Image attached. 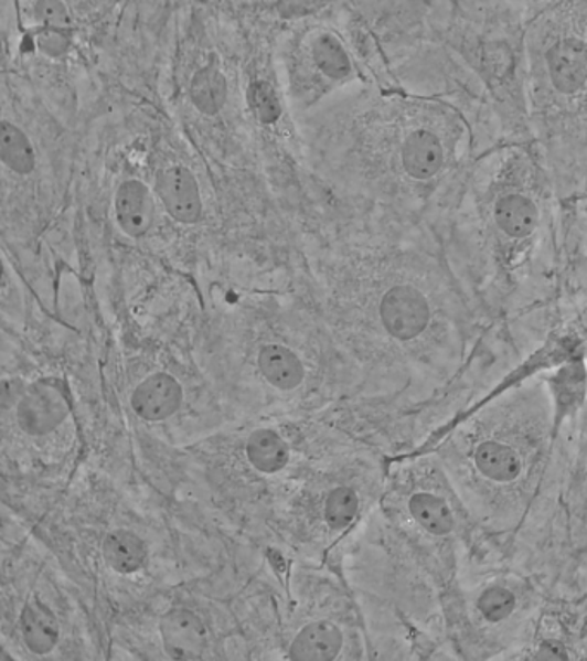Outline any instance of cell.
Here are the masks:
<instances>
[{
	"label": "cell",
	"instance_id": "23",
	"mask_svg": "<svg viewBox=\"0 0 587 661\" xmlns=\"http://www.w3.org/2000/svg\"><path fill=\"white\" fill-rule=\"evenodd\" d=\"M247 100L255 118L259 119L263 125H275L281 118V103H279L275 86L270 83H252L247 92Z\"/></svg>",
	"mask_w": 587,
	"mask_h": 661
},
{
	"label": "cell",
	"instance_id": "18",
	"mask_svg": "<svg viewBox=\"0 0 587 661\" xmlns=\"http://www.w3.org/2000/svg\"><path fill=\"white\" fill-rule=\"evenodd\" d=\"M408 512L424 531L433 536H447L455 525L453 512L445 498L433 493H415L408 500Z\"/></svg>",
	"mask_w": 587,
	"mask_h": 661
},
{
	"label": "cell",
	"instance_id": "9",
	"mask_svg": "<svg viewBox=\"0 0 587 661\" xmlns=\"http://www.w3.org/2000/svg\"><path fill=\"white\" fill-rule=\"evenodd\" d=\"M476 470L485 481L509 484L517 481L524 470V458L517 448L500 439H485L472 451Z\"/></svg>",
	"mask_w": 587,
	"mask_h": 661
},
{
	"label": "cell",
	"instance_id": "12",
	"mask_svg": "<svg viewBox=\"0 0 587 661\" xmlns=\"http://www.w3.org/2000/svg\"><path fill=\"white\" fill-rule=\"evenodd\" d=\"M20 623L24 644L33 653H51L60 642V620L55 617L54 611L40 599H30L24 605L21 610Z\"/></svg>",
	"mask_w": 587,
	"mask_h": 661
},
{
	"label": "cell",
	"instance_id": "13",
	"mask_svg": "<svg viewBox=\"0 0 587 661\" xmlns=\"http://www.w3.org/2000/svg\"><path fill=\"white\" fill-rule=\"evenodd\" d=\"M259 371L267 383L278 387L281 392H290L302 384L306 377V367L294 350L286 349L282 344H266L259 352Z\"/></svg>",
	"mask_w": 587,
	"mask_h": 661
},
{
	"label": "cell",
	"instance_id": "16",
	"mask_svg": "<svg viewBox=\"0 0 587 661\" xmlns=\"http://www.w3.org/2000/svg\"><path fill=\"white\" fill-rule=\"evenodd\" d=\"M190 98L205 116H216L223 109L227 100V79L216 63L196 71L190 83Z\"/></svg>",
	"mask_w": 587,
	"mask_h": 661
},
{
	"label": "cell",
	"instance_id": "8",
	"mask_svg": "<svg viewBox=\"0 0 587 661\" xmlns=\"http://www.w3.org/2000/svg\"><path fill=\"white\" fill-rule=\"evenodd\" d=\"M114 209H116V221L126 235L141 238L150 232L156 207L147 184L138 180L125 181L116 193Z\"/></svg>",
	"mask_w": 587,
	"mask_h": 661
},
{
	"label": "cell",
	"instance_id": "6",
	"mask_svg": "<svg viewBox=\"0 0 587 661\" xmlns=\"http://www.w3.org/2000/svg\"><path fill=\"white\" fill-rule=\"evenodd\" d=\"M549 79L561 94H576L587 83V45L576 36L553 43L544 55Z\"/></svg>",
	"mask_w": 587,
	"mask_h": 661
},
{
	"label": "cell",
	"instance_id": "11",
	"mask_svg": "<svg viewBox=\"0 0 587 661\" xmlns=\"http://www.w3.org/2000/svg\"><path fill=\"white\" fill-rule=\"evenodd\" d=\"M341 648L340 627L329 620H318L298 632L290 646V658L295 661H329L340 654Z\"/></svg>",
	"mask_w": 587,
	"mask_h": 661
},
{
	"label": "cell",
	"instance_id": "15",
	"mask_svg": "<svg viewBox=\"0 0 587 661\" xmlns=\"http://www.w3.org/2000/svg\"><path fill=\"white\" fill-rule=\"evenodd\" d=\"M494 221L510 238H525L537 224V209L533 200L521 193L501 196L494 207Z\"/></svg>",
	"mask_w": 587,
	"mask_h": 661
},
{
	"label": "cell",
	"instance_id": "19",
	"mask_svg": "<svg viewBox=\"0 0 587 661\" xmlns=\"http://www.w3.org/2000/svg\"><path fill=\"white\" fill-rule=\"evenodd\" d=\"M0 161L9 171L17 172L21 177L32 174L36 166V153L32 141L23 129L12 125L11 121H2L0 125Z\"/></svg>",
	"mask_w": 587,
	"mask_h": 661
},
{
	"label": "cell",
	"instance_id": "21",
	"mask_svg": "<svg viewBox=\"0 0 587 661\" xmlns=\"http://www.w3.org/2000/svg\"><path fill=\"white\" fill-rule=\"evenodd\" d=\"M359 513V497L349 486L334 488L325 498L324 519L329 527L341 531L355 521Z\"/></svg>",
	"mask_w": 587,
	"mask_h": 661
},
{
	"label": "cell",
	"instance_id": "10",
	"mask_svg": "<svg viewBox=\"0 0 587 661\" xmlns=\"http://www.w3.org/2000/svg\"><path fill=\"white\" fill-rule=\"evenodd\" d=\"M445 161L441 141L429 129L408 135L402 147V164L408 177L417 181L431 180Z\"/></svg>",
	"mask_w": 587,
	"mask_h": 661
},
{
	"label": "cell",
	"instance_id": "14",
	"mask_svg": "<svg viewBox=\"0 0 587 661\" xmlns=\"http://www.w3.org/2000/svg\"><path fill=\"white\" fill-rule=\"evenodd\" d=\"M103 556L114 572H118L122 576H130L143 568L149 552H147L146 541L141 540L134 531L116 529L104 540Z\"/></svg>",
	"mask_w": 587,
	"mask_h": 661
},
{
	"label": "cell",
	"instance_id": "20",
	"mask_svg": "<svg viewBox=\"0 0 587 661\" xmlns=\"http://www.w3.org/2000/svg\"><path fill=\"white\" fill-rule=\"evenodd\" d=\"M312 57L322 75L343 79L352 73V61L343 43L333 33H321L312 42Z\"/></svg>",
	"mask_w": 587,
	"mask_h": 661
},
{
	"label": "cell",
	"instance_id": "22",
	"mask_svg": "<svg viewBox=\"0 0 587 661\" xmlns=\"http://www.w3.org/2000/svg\"><path fill=\"white\" fill-rule=\"evenodd\" d=\"M515 608H517V596L501 584L488 587L478 599L479 614L485 622L490 623H500L509 619Z\"/></svg>",
	"mask_w": 587,
	"mask_h": 661
},
{
	"label": "cell",
	"instance_id": "4",
	"mask_svg": "<svg viewBox=\"0 0 587 661\" xmlns=\"http://www.w3.org/2000/svg\"><path fill=\"white\" fill-rule=\"evenodd\" d=\"M162 644L174 660H199L209 644L204 620L193 611L173 608L161 620Z\"/></svg>",
	"mask_w": 587,
	"mask_h": 661
},
{
	"label": "cell",
	"instance_id": "17",
	"mask_svg": "<svg viewBox=\"0 0 587 661\" xmlns=\"http://www.w3.org/2000/svg\"><path fill=\"white\" fill-rule=\"evenodd\" d=\"M248 462L263 473H276L285 469L290 451L285 439L273 429H257L248 436Z\"/></svg>",
	"mask_w": 587,
	"mask_h": 661
},
{
	"label": "cell",
	"instance_id": "24",
	"mask_svg": "<svg viewBox=\"0 0 587 661\" xmlns=\"http://www.w3.org/2000/svg\"><path fill=\"white\" fill-rule=\"evenodd\" d=\"M331 0H278L276 9L285 20L313 17L325 8Z\"/></svg>",
	"mask_w": 587,
	"mask_h": 661
},
{
	"label": "cell",
	"instance_id": "5",
	"mask_svg": "<svg viewBox=\"0 0 587 661\" xmlns=\"http://www.w3.org/2000/svg\"><path fill=\"white\" fill-rule=\"evenodd\" d=\"M181 402L183 387L177 377L168 372H157L141 381L131 395V408L135 414L149 423H161L173 417L180 411Z\"/></svg>",
	"mask_w": 587,
	"mask_h": 661
},
{
	"label": "cell",
	"instance_id": "2",
	"mask_svg": "<svg viewBox=\"0 0 587 661\" xmlns=\"http://www.w3.org/2000/svg\"><path fill=\"white\" fill-rule=\"evenodd\" d=\"M380 318L389 337L412 341L426 331L431 321V309L423 291L415 286L396 285L381 298Z\"/></svg>",
	"mask_w": 587,
	"mask_h": 661
},
{
	"label": "cell",
	"instance_id": "7",
	"mask_svg": "<svg viewBox=\"0 0 587 661\" xmlns=\"http://www.w3.org/2000/svg\"><path fill=\"white\" fill-rule=\"evenodd\" d=\"M36 47L47 57H63L73 40V20L63 0H36L35 8Z\"/></svg>",
	"mask_w": 587,
	"mask_h": 661
},
{
	"label": "cell",
	"instance_id": "3",
	"mask_svg": "<svg viewBox=\"0 0 587 661\" xmlns=\"http://www.w3.org/2000/svg\"><path fill=\"white\" fill-rule=\"evenodd\" d=\"M153 192L161 200L166 212L177 223H199L204 212L199 181L195 174L184 166H171L157 172Z\"/></svg>",
	"mask_w": 587,
	"mask_h": 661
},
{
	"label": "cell",
	"instance_id": "1",
	"mask_svg": "<svg viewBox=\"0 0 587 661\" xmlns=\"http://www.w3.org/2000/svg\"><path fill=\"white\" fill-rule=\"evenodd\" d=\"M70 411L66 383L47 377L28 387L18 404V423L26 435L47 436L66 423Z\"/></svg>",
	"mask_w": 587,
	"mask_h": 661
}]
</instances>
